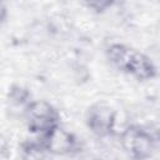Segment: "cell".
<instances>
[{
  "instance_id": "cell-7",
  "label": "cell",
  "mask_w": 160,
  "mask_h": 160,
  "mask_svg": "<svg viewBox=\"0 0 160 160\" xmlns=\"http://www.w3.org/2000/svg\"><path fill=\"white\" fill-rule=\"evenodd\" d=\"M100 160H104V159H100Z\"/></svg>"
},
{
  "instance_id": "cell-5",
  "label": "cell",
  "mask_w": 160,
  "mask_h": 160,
  "mask_svg": "<svg viewBox=\"0 0 160 160\" xmlns=\"http://www.w3.org/2000/svg\"><path fill=\"white\" fill-rule=\"evenodd\" d=\"M39 140L42 141L49 154H55V155L70 154L76 149V145H78L75 136L71 132L64 130L61 126L55 129L48 136Z\"/></svg>"
},
{
  "instance_id": "cell-4",
  "label": "cell",
  "mask_w": 160,
  "mask_h": 160,
  "mask_svg": "<svg viewBox=\"0 0 160 160\" xmlns=\"http://www.w3.org/2000/svg\"><path fill=\"white\" fill-rule=\"evenodd\" d=\"M115 119H116L115 111L110 106L100 102L90 106L85 116L86 126L94 135L99 138H105L112 134L115 126Z\"/></svg>"
},
{
  "instance_id": "cell-6",
  "label": "cell",
  "mask_w": 160,
  "mask_h": 160,
  "mask_svg": "<svg viewBox=\"0 0 160 160\" xmlns=\"http://www.w3.org/2000/svg\"><path fill=\"white\" fill-rule=\"evenodd\" d=\"M20 160H46L49 151L41 140H29L20 145Z\"/></svg>"
},
{
  "instance_id": "cell-3",
  "label": "cell",
  "mask_w": 160,
  "mask_h": 160,
  "mask_svg": "<svg viewBox=\"0 0 160 160\" xmlns=\"http://www.w3.org/2000/svg\"><path fill=\"white\" fill-rule=\"evenodd\" d=\"M121 146L134 160H148L155 150V139L140 125H129L121 132Z\"/></svg>"
},
{
  "instance_id": "cell-1",
  "label": "cell",
  "mask_w": 160,
  "mask_h": 160,
  "mask_svg": "<svg viewBox=\"0 0 160 160\" xmlns=\"http://www.w3.org/2000/svg\"><path fill=\"white\" fill-rule=\"evenodd\" d=\"M106 59L115 69L138 80L144 81L156 76V68L151 59L128 45L111 44L106 49Z\"/></svg>"
},
{
  "instance_id": "cell-2",
  "label": "cell",
  "mask_w": 160,
  "mask_h": 160,
  "mask_svg": "<svg viewBox=\"0 0 160 160\" xmlns=\"http://www.w3.org/2000/svg\"><path fill=\"white\" fill-rule=\"evenodd\" d=\"M25 118L29 131L39 135V139L48 136L60 126L58 110L45 100L30 101L25 109Z\"/></svg>"
}]
</instances>
